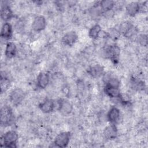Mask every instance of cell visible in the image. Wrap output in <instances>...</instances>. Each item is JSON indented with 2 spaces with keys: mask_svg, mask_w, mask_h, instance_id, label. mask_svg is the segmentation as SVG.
<instances>
[{
  "mask_svg": "<svg viewBox=\"0 0 148 148\" xmlns=\"http://www.w3.org/2000/svg\"><path fill=\"white\" fill-rule=\"evenodd\" d=\"M134 26V25L130 21L125 20L122 21L117 28L120 34H122L124 36Z\"/></svg>",
  "mask_w": 148,
  "mask_h": 148,
  "instance_id": "cell-19",
  "label": "cell"
},
{
  "mask_svg": "<svg viewBox=\"0 0 148 148\" xmlns=\"http://www.w3.org/2000/svg\"><path fill=\"white\" fill-rule=\"evenodd\" d=\"M14 116L12 109L8 106H3L1 109V125L3 127L11 125L14 123Z\"/></svg>",
  "mask_w": 148,
  "mask_h": 148,
  "instance_id": "cell-2",
  "label": "cell"
},
{
  "mask_svg": "<svg viewBox=\"0 0 148 148\" xmlns=\"http://www.w3.org/2000/svg\"><path fill=\"white\" fill-rule=\"evenodd\" d=\"M57 103V109L62 115L68 116L72 112L73 105L69 101L61 98L58 100Z\"/></svg>",
  "mask_w": 148,
  "mask_h": 148,
  "instance_id": "cell-7",
  "label": "cell"
},
{
  "mask_svg": "<svg viewBox=\"0 0 148 148\" xmlns=\"http://www.w3.org/2000/svg\"><path fill=\"white\" fill-rule=\"evenodd\" d=\"M71 139V134L68 131L61 132L57 134L53 141V144L58 147H65L69 143Z\"/></svg>",
  "mask_w": 148,
  "mask_h": 148,
  "instance_id": "cell-4",
  "label": "cell"
},
{
  "mask_svg": "<svg viewBox=\"0 0 148 148\" xmlns=\"http://www.w3.org/2000/svg\"><path fill=\"white\" fill-rule=\"evenodd\" d=\"M10 80L6 74H5L4 72V75L3 73L1 72V93L5 92L9 87L10 86Z\"/></svg>",
  "mask_w": 148,
  "mask_h": 148,
  "instance_id": "cell-21",
  "label": "cell"
},
{
  "mask_svg": "<svg viewBox=\"0 0 148 148\" xmlns=\"http://www.w3.org/2000/svg\"><path fill=\"white\" fill-rule=\"evenodd\" d=\"M115 2L111 0H103L99 2V6L102 13L113 9Z\"/></svg>",
  "mask_w": 148,
  "mask_h": 148,
  "instance_id": "cell-20",
  "label": "cell"
},
{
  "mask_svg": "<svg viewBox=\"0 0 148 148\" xmlns=\"http://www.w3.org/2000/svg\"><path fill=\"white\" fill-rule=\"evenodd\" d=\"M131 88L135 91H142L145 88V84L143 80H141L137 77H132L130 81Z\"/></svg>",
  "mask_w": 148,
  "mask_h": 148,
  "instance_id": "cell-17",
  "label": "cell"
},
{
  "mask_svg": "<svg viewBox=\"0 0 148 148\" xmlns=\"http://www.w3.org/2000/svg\"><path fill=\"white\" fill-rule=\"evenodd\" d=\"M103 67L99 64L92 65L87 69V73L94 78H98L102 76L103 73Z\"/></svg>",
  "mask_w": 148,
  "mask_h": 148,
  "instance_id": "cell-14",
  "label": "cell"
},
{
  "mask_svg": "<svg viewBox=\"0 0 148 148\" xmlns=\"http://www.w3.org/2000/svg\"><path fill=\"white\" fill-rule=\"evenodd\" d=\"M47 25V21L45 17L42 15L35 16L31 23V28L35 32H40L43 31Z\"/></svg>",
  "mask_w": 148,
  "mask_h": 148,
  "instance_id": "cell-5",
  "label": "cell"
},
{
  "mask_svg": "<svg viewBox=\"0 0 148 148\" xmlns=\"http://www.w3.org/2000/svg\"><path fill=\"white\" fill-rule=\"evenodd\" d=\"M136 40L143 47H146L147 44V35L145 34L138 35L136 38Z\"/></svg>",
  "mask_w": 148,
  "mask_h": 148,
  "instance_id": "cell-22",
  "label": "cell"
},
{
  "mask_svg": "<svg viewBox=\"0 0 148 148\" xmlns=\"http://www.w3.org/2000/svg\"><path fill=\"white\" fill-rule=\"evenodd\" d=\"M140 12V3L138 2H131L125 6V13L129 16L135 17Z\"/></svg>",
  "mask_w": 148,
  "mask_h": 148,
  "instance_id": "cell-12",
  "label": "cell"
},
{
  "mask_svg": "<svg viewBox=\"0 0 148 148\" xmlns=\"http://www.w3.org/2000/svg\"><path fill=\"white\" fill-rule=\"evenodd\" d=\"M13 36V27L8 22H5L1 29V37L5 40H9Z\"/></svg>",
  "mask_w": 148,
  "mask_h": 148,
  "instance_id": "cell-13",
  "label": "cell"
},
{
  "mask_svg": "<svg viewBox=\"0 0 148 148\" xmlns=\"http://www.w3.org/2000/svg\"><path fill=\"white\" fill-rule=\"evenodd\" d=\"M17 51V46L14 43L12 42H9L6 43L4 52L5 56L6 58L9 59L14 58L16 56Z\"/></svg>",
  "mask_w": 148,
  "mask_h": 148,
  "instance_id": "cell-16",
  "label": "cell"
},
{
  "mask_svg": "<svg viewBox=\"0 0 148 148\" xmlns=\"http://www.w3.org/2000/svg\"><path fill=\"white\" fill-rule=\"evenodd\" d=\"M121 114L120 109L116 106H112L106 114V119L111 124H119L120 123Z\"/></svg>",
  "mask_w": 148,
  "mask_h": 148,
  "instance_id": "cell-6",
  "label": "cell"
},
{
  "mask_svg": "<svg viewBox=\"0 0 148 148\" xmlns=\"http://www.w3.org/2000/svg\"><path fill=\"white\" fill-rule=\"evenodd\" d=\"M14 17L13 10L9 5H3L1 9V18L4 21H7Z\"/></svg>",
  "mask_w": 148,
  "mask_h": 148,
  "instance_id": "cell-15",
  "label": "cell"
},
{
  "mask_svg": "<svg viewBox=\"0 0 148 148\" xmlns=\"http://www.w3.org/2000/svg\"><path fill=\"white\" fill-rule=\"evenodd\" d=\"M18 139V134L16 131H8L2 136L1 145L6 147H16V144Z\"/></svg>",
  "mask_w": 148,
  "mask_h": 148,
  "instance_id": "cell-1",
  "label": "cell"
},
{
  "mask_svg": "<svg viewBox=\"0 0 148 148\" xmlns=\"http://www.w3.org/2000/svg\"><path fill=\"white\" fill-rule=\"evenodd\" d=\"M79 36L73 31H71L66 32L61 38V42L62 44L66 46H72L77 41Z\"/></svg>",
  "mask_w": 148,
  "mask_h": 148,
  "instance_id": "cell-8",
  "label": "cell"
},
{
  "mask_svg": "<svg viewBox=\"0 0 148 148\" xmlns=\"http://www.w3.org/2000/svg\"><path fill=\"white\" fill-rule=\"evenodd\" d=\"M50 81L49 75L45 72H40L36 77V86L40 89H45L46 88Z\"/></svg>",
  "mask_w": 148,
  "mask_h": 148,
  "instance_id": "cell-11",
  "label": "cell"
},
{
  "mask_svg": "<svg viewBox=\"0 0 148 148\" xmlns=\"http://www.w3.org/2000/svg\"><path fill=\"white\" fill-rule=\"evenodd\" d=\"M25 97L24 91L21 88H15L9 94V101L13 105L18 106L21 103Z\"/></svg>",
  "mask_w": 148,
  "mask_h": 148,
  "instance_id": "cell-3",
  "label": "cell"
},
{
  "mask_svg": "<svg viewBox=\"0 0 148 148\" xmlns=\"http://www.w3.org/2000/svg\"><path fill=\"white\" fill-rule=\"evenodd\" d=\"M40 110L45 114H48L52 112L55 107L54 101L50 98H45L38 105Z\"/></svg>",
  "mask_w": 148,
  "mask_h": 148,
  "instance_id": "cell-10",
  "label": "cell"
},
{
  "mask_svg": "<svg viewBox=\"0 0 148 148\" xmlns=\"http://www.w3.org/2000/svg\"><path fill=\"white\" fill-rule=\"evenodd\" d=\"M118 131L119 130L116 124H111L104 128L102 132L103 136L107 140H113L117 138Z\"/></svg>",
  "mask_w": 148,
  "mask_h": 148,
  "instance_id": "cell-9",
  "label": "cell"
},
{
  "mask_svg": "<svg viewBox=\"0 0 148 148\" xmlns=\"http://www.w3.org/2000/svg\"><path fill=\"white\" fill-rule=\"evenodd\" d=\"M14 27L17 33L21 34L24 32L25 27V22L22 20H19L16 23Z\"/></svg>",
  "mask_w": 148,
  "mask_h": 148,
  "instance_id": "cell-23",
  "label": "cell"
},
{
  "mask_svg": "<svg viewBox=\"0 0 148 148\" xmlns=\"http://www.w3.org/2000/svg\"><path fill=\"white\" fill-rule=\"evenodd\" d=\"M101 32H102V27L101 25L96 23L93 26H92L91 28H89V30L88 32V36L90 38L95 40L99 38Z\"/></svg>",
  "mask_w": 148,
  "mask_h": 148,
  "instance_id": "cell-18",
  "label": "cell"
}]
</instances>
